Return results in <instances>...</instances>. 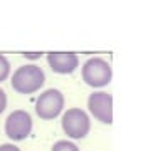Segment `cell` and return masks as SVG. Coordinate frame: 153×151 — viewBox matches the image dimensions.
<instances>
[{
	"mask_svg": "<svg viewBox=\"0 0 153 151\" xmlns=\"http://www.w3.org/2000/svg\"><path fill=\"white\" fill-rule=\"evenodd\" d=\"M44 82H45V74L36 64L20 66L12 74V87H14V91H17L20 94H34L44 86Z\"/></svg>",
	"mask_w": 153,
	"mask_h": 151,
	"instance_id": "cell-1",
	"label": "cell"
},
{
	"mask_svg": "<svg viewBox=\"0 0 153 151\" xmlns=\"http://www.w3.org/2000/svg\"><path fill=\"white\" fill-rule=\"evenodd\" d=\"M81 76L88 86L91 87H104L113 79V71L109 62L101 57H91L82 64Z\"/></svg>",
	"mask_w": 153,
	"mask_h": 151,
	"instance_id": "cell-2",
	"label": "cell"
},
{
	"mask_svg": "<svg viewBox=\"0 0 153 151\" xmlns=\"http://www.w3.org/2000/svg\"><path fill=\"white\" fill-rule=\"evenodd\" d=\"M61 126L66 136L71 139H82L89 134L91 129V119L89 114L79 107H71L66 113H62Z\"/></svg>",
	"mask_w": 153,
	"mask_h": 151,
	"instance_id": "cell-3",
	"label": "cell"
},
{
	"mask_svg": "<svg viewBox=\"0 0 153 151\" xmlns=\"http://www.w3.org/2000/svg\"><path fill=\"white\" fill-rule=\"evenodd\" d=\"M64 111V94L59 89H47L37 98L36 113L41 119H54Z\"/></svg>",
	"mask_w": 153,
	"mask_h": 151,
	"instance_id": "cell-4",
	"label": "cell"
},
{
	"mask_svg": "<svg viewBox=\"0 0 153 151\" xmlns=\"http://www.w3.org/2000/svg\"><path fill=\"white\" fill-rule=\"evenodd\" d=\"M32 131V118L27 111L17 109L5 119V134L12 141H22Z\"/></svg>",
	"mask_w": 153,
	"mask_h": 151,
	"instance_id": "cell-5",
	"label": "cell"
},
{
	"mask_svg": "<svg viewBox=\"0 0 153 151\" xmlns=\"http://www.w3.org/2000/svg\"><path fill=\"white\" fill-rule=\"evenodd\" d=\"M88 109L99 123L111 124L113 123V96L103 91L93 93L88 98Z\"/></svg>",
	"mask_w": 153,
	"mask_h": 151,
	"instance_id": "cell-6",
	"label": "cell"
},
{
	"mask_svg": "<svg viewBox=\"0 0 153 151\" xmlns=\"http://www.w3.org/2000/svg\"><path fill=\"white\" fill-rule=\"evenodd\" d=\"M47 62L51 69L57 74H71L79 66V57L74 52H49Z\"/></svg>",
	"mask_w": 153,
	"mask_h": 151,
	"instance_id": "cell-7",
	"label": "cell"
},
{
	"mask_svg": "<svg viewBox=\"0 0 153 151\" xmlns=\"http://www.w3.org/2000/svg\"><path fill=\"white\" fill-rule=\"evenodd\" d=\"M52 151H79L76 143L69 141V139H61L52 144Z\"/></svg>",
	"mask_w": 153,
	"mask_h": 151,
	"instance_id": "cell-8",
	"label": "cell"
},
{
	"mask_svg": "<svg viewBox=\"0 0 153 151\" xmlns=\"http://www.w3.org/2000/svg\"><path fill=\"white\" fill-rule=\"evenodd\" d=\"M9 76H10V62L5 56L0 54V82H4Z\"/></svg>",
	"mask_w": 153,
	"mask_h": 151,
	"instance_id": "cell-9",
	"label": "cell"
},
{
	"mask_svg": "<svg viewBox=\"0 0 153 151\" xmlns=\"http://www.w3.org/2000/svg\"><path fill=\"white\" fill-rule=\"evenodd\" d=\"M5 107H7V94L2 87H0V114L5 111Z\"/></svg>",
	"mask_w": 153,
	"mask_h": 151,
	"instance_id": "cell-10",
	"label": "cell"
},
{
	"mask_svg": "<svg viewBox=\"0 0 153 151\" xmlns=\"http://www.w3.org/2000/svg\"><path fill=\"white\" fill-rule=\"evenodd\" d=\"M0 151H20V148H17L12 143H5V144H0Z\"/></svg>",
	"mask_w": 153,
	"mask_h": 151,
	"instance_id": "cell-11",
	"label": "cell"
},
{
	"mask_svg": "<svg viewBox=\"0 0 153 151\" xmlns=\"http://www.w3.org/2000/svg\"><path fill=\"white\" fill-rule=\"evenodd\" d=\"M24 56H25V57H29V59H39V57L42 56V54H41V52H36V54H29V52H25Z\"/></svg>",
	"mask_w": 153,
	"mask_h": 151,
	"instance_id": "cell-12",
	"label": "cell"
}]
</instances>
